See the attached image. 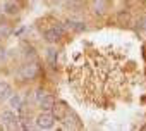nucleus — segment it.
<instances>
[{
  "label": "nucleus",
  "instance_id": "1",
  "mask_svg": "<svg viewBox=\"0 0 146 131\" xmlns=\"http://www.w3.org/2000/svg\"><path fill=\"white\" fill-rule=\"evenodd\" d=\"M38 71H40V68H38L36 62H26L24 66H21L17 76L21 80H35L38 76Z\"/></svg>",
  "mask_w": 146,
  "mask_h": 131
},
{
  "label": "nucleus",
  "instance_id": "2",
  "mask_svg": "<svg viewBox=\"0 0 146 131\" xmlns=\"http://www.w3.org/2000/svg\"><path fill=\"white\" fill-rule=\"evenodd\" d=\"M53 124H55V116L50 110H43L36 117V126L40 129H50V128H53Z\"/></svg>",
  "mask_w": 146,
  "mask_h": 131
},
{
  "label": "nucleus",
  "instance_id": "3",
  "mask_svg": "<svg viewBox=\"0 0 146 131\" xmlns=\"http://www.w3.org/2000/svg\"><path fill=\"white\" fill-rule=\"evenodd\" d=\"M0 121H2V124H4L5 128H9V129H16V128H19V121H17L16 114H14L11 109L2 110V114H0Z\"/></svg>",
  "mask_w": 146,
  "mask_h": 131
},
{
  "label": "nucleus",
  "instance_id": "4",
  "mask_svg": "<svg viewBox=\"0 0 146 131\" xmlns=\"http://www.w3.org/2000/svg\"><path fill=\"white\" fill-rule=\"evenodd\" d=\"M62 35H64V26H62V24H55L53 28H50V29H46V31H45L43 38H45L48 43H55Z\"/></svg>",
  "mask_w": 146,
  "mask_h": 131
},
{
  "label": "nucleus",
  "instance_id": "5",
  "mask_svg": "<svg viewBox=\"0 0 146 131\" xmlns=\"http://www.w3.org/2000/svg\"><path fill=\"white\" fill-rule=\"evenodd\" d=\"M67 112H69V109H67V107H65V104H62V102L53 104V107H52V114L55 116V119H57V121H62V119L67 116Z\"/></svg>",
  "mask_w": 146,
  "mask_h": 131
},
{
  "label": "nucleus",
  "instance_id": "6",
  "mask_svg": "<svg viewBox=\"0 0 146 131\" xmlns=\"http://www.w3.org/2000/svg\"><path fill=\"white\" fill-rule=\"evenodd\" d=\"M4 11L9 16H16V14H19L21 7H19V4L16 2V0H5L4 2Z\"/></svg>",
  "mask_w": 146,
  "mask_h": 131
},
{
  "label": "nucleus",
  "instance_id": "7",
  "mask_svg": "<svg viewBox=\"0 0 146 131\" xmlns=\"http://www.w3.org/2000/svg\"><path fill=\"white\" fill-rule=\"evenodd\" d=\"M107 4H108V0H93L91 5H93L95 14H98V16L105 14V11H107Z\"/></svg>",
  "mask_w": 146,
  "mask_h": 131
},
{
  "label": "nucleus",
  "instance_id": "8",
  "mask_svg": "<svg viewBox=\"0 0 146 131\" xmlns=\"http://www.w3.org/2000/svg\"><path fill=\"white\" fill-rule=\"evenodd\" d=\"M11 95H12V88H11V85L5 83V81H0V102L7 100Z\"/></svg>",
  "mask_w": 146,
  "mask_h": 131
},
{
  "label": "nucleus",
  "instance_id": "9",
  "mask_svg": "<svg viewBox=\"0 0 146 131\" xmlns=\"http://www.w3.org/2000/svg\"><path fill=\"white\" fill-rule=\"evenodd\" d=\"M53 104H55V98H53L52 95H48V93H46V95H45V97H43V98L38 102V105H40L43 110H52Z\"/></svg>",
  "mask_w": 146,
  "mask_h": 131
},
{
  "label": "nucleus",
  "instance_id": "10",
  "mask_svg": "<svg viewBox=\"0 0 146 131\" xmlns=\"http://www.w3.org/2000/svg\"><path fill=\"white\" fill-rule=\"evenodd\" d=\"M7 100H9V105L12 109H23V98H21L19 93H12Z\"/></svg>",
  "mask_w": 146,
  "mask_h": 131
},
{
  "label": "nucleus",
  "instance_id": "11",
  "mask_svg": "<svg viewBox=\"0 0 146 131\" xmlns=\"http://www.w3.org/2000/svg\"><path fill=\"white\" fill-rule=\"evenodd\" d=\"M67 28L74 29V31H84V29H86L84 23H81V21H76V19H69V21H67Z\"/></svg>",
  "mask_w": 146,
  "mask_h": 131
},
{
  "label": "nucleus",
  "instance_id": "12",
  "mask_svg": "<svg viewBox=\"0 0 146 131\" xmlns=\"http://www.w3.org/2000/svg\"><path fill=\"white\" fill-rule=\"evenodd\" d=\"M46 59H48L52 68H55V66H57V50L55 48H48L46 50Z\"/></svg>",
  "mask_w": 146,
  "mask_h": 131
},
{
  "label": "nucleus",
  "instance_id": "13",
  "mask_svg": "<svg viewBox=\"0 0 146 131\" xmlns=\"http://www.w3.org/2000/svg\"><path fill=\"white\" fill-rule=\"evenodd\" d=\"M117 21H119V24H122V26H127V24H129V21H131V16H129V12H125V11H120V12H119V16H117Z\"/></svg>",
  "mask_w": 146,
  "mask_h": 131
},
{
  "label": "nucleus",
  "instance_id": "14",
  "mask_svg": "<svg viewBox=\"0 0 146 131\" xmlns=\"http://www.w3.org/2000/svg\"><path fill=\"white\" fill-rule=\"evenodd\" d=\"M137 29L139 31H146V16L137 19Z\"/></svg>",
  "mask_w": 146,
  "mask_h": 131
},
{
  "label": "nucleus",
  "instance_id": "15",
  "mask_svg": "<svg viewBox=\"0 0 146 131\" xmlns=\"http://www.w3.org/2000/svg\"><path fill=\"white\" fill-rule=\"evenodd\" d=\"M45 95H46V92H45V90H41V88H40V90H38V92H36V102H40V100H41V98H43V97H45Z\"/></svg>",
  "mask_w": 146,
  "mask_h": 131
},
{
  "label": "nucleus",
  "instance_id": "16",
  "mask_svg": "<svg viewBox=\"0 0 146 131\" xmlns=\"http://www.w3.org/2000/svg\"><path fill=\"white\" fill-rule=\"evenodd\" d=\"M5 57H7V52H5V48H4V47H0V64H2V62L5 60Z\"/></svg>",
  "mask_w": 146,
  "mask_h": 131
},
{
  "label": "nucleus",
  "instance_id": "17",
  "mask_svg": "<svg viewBox=\"0 0 146 131\" xmlns=\"http://www.w3.org/2000/svg\"><path fill=\"white\" fill-rule=\"evenodd\" d=\"M46 2H55V0H46Z\"/></svg>",
  "mask_w": 146,
  "mask_h": 131
}]
</instances>
